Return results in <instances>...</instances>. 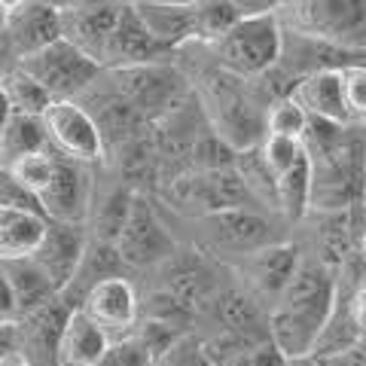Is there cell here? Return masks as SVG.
Returning <instances> with one entry per match:
<instances>
[{
    "mask_svg": "<svg viewBox=\"0 0 366 366\" xmlns=\"http://www.w3.org/2000/svg\"><path fill=\"white\" fill-rule=\"evenodd\" d=\"M196 16V43L214 46L226 31H232L242 19V9L235 0H189Z\"/></svg>",
    "mask_w": 366,
    "mask_h": 366,
    "instance_id": "28",
    "label": "cell"
},
{
    "mask_svg": "<svg viewBox=\"0 0 366 366\" xmlns=\"http://www.w3.org/2000/svg\"><path fill=\"white\" fill-rule=\"evenodd\" d=\"M49 232V217L43 211L0 208V259L34 257Z\"/></svg>",
    "mask_w": 366,
    "mask_h": 366,
    "instance_id": "23",
    "label": "cell"
},
{
    "mask_svg": "<svg viewBox=\"0 0 366 366\" xmlns=\"http://www.w3.org/2000/svg\"><path fill=\"white\" fill-rule=\"evenodd\" d=\"M113 79V89L141 113L144 119L171 117L180 110L187 98V79L171 61L162 64H144V67H122V71H107Z\"/></svg>",
    "mask_w": 366,
    "mask_h": 366,
    "instance_id": "5",
    "label": "cell"
},
{
    "mask_svg": "<svg viewBox=\"0 0 366 366\" xmlns=\"http://www.w3.org/2000/svg\"><path fill=\"white\" fill-rule=\"evenodd\" d=\"M141 317H153V320H162V324H171L187 333L189 327V317H192V308L180 300L174 290H153L141 300Z\"/></svg>",
    "mask_w": 366,
    "mask_h": 366,
    "instance_id": "31",
    "label": "cell"
},
{
    "mask_svg": "<svg viewBox=\"0 0 366 366\" xmlns=\"http://www.w3.org/2000/svg\"><path fill=\"white\" fill-rule=\"evenodd\" d=\"M333 308L324 305H274L269 312V333L290 360H308Z\"/></svg>",
    "mask_w": 366,
    "mask_h": 366,
    "instance_id": "13",
    "label": "cell"
},
{
    "mask_svg": "<svg viewBox=\"0 0 366 366\" xmlns=\"http://www.w3.org/2000/svg\"><path fill=\"white\" fill-rule=\"evenodd\" d=\"M79 308H83L110 339L129 336L137 327V320H141V300H137L132 281L125 278V274H110V278L98 281L95 287L83 296Z\"/></svg>",
    "mask_w": 366,
    "mask_h": 366,
    "instance_id": "12",
    "label": "cell"
},
{
    "mask_svg": "<svg viewBox=\"0 0 366 366\" xmlns=\"http://www.w3.org/2000/svg\"><path fill=\"white\" fill-rule=\"evenodd\" d=\"M110 336L92 320L83 308H74L59 339L55 366H98L107 354Z\"/></svg>",
    "mask_w": 366,
    "mask_h": 366,
    "instance_id": "21",
    "label": "cell"
},
{
    "mask_svg": "<svg viewBox=\"0 0 366 366\" xmlns=\"http://www.w3.org/2000/svg\"><path fill=\"white\" fill-rule=\"evenodd\" d=\"M312 192H315V165L312 153H305L287 174L278 177V211L290 220H300L312 208Z\"/></svg>",
    "mask_w": 366,
    "mask_h": 366,
    "instance_id": "26",
    "label": "cell"
},
{
    "mask_svg": "<svg viewBox=\"0 0 366 366\" xmlns=\"http://www.w3.org/2000/svg\"><path fill=\"white\" fill-rule=\"evenodd\" d=\"M214 308L223 330H235V333H266L269 330V315L259 308V300L247 287L217 290Z\"/></svg>",
    "mask_w": 366,
    "mask_h": 366,
    "instance_id": "25",
    "label": "cell"
},
{
    "mask_svg": "<svg viewBox=\"0 0 366 366\" xmlns=\"http://www.w3.org/2000/svg\"><path fill=\"white\" fill-rule=\"evenodd\" d=\"M300 250H296L290 242H274L269 247H259L254 254L242 257V272L244 287L257 296V300L274 305L278 296L287 287V281L293 278L296 266H300Z\"/></svg>",
    "mask_w": 366,
    "mask_h": 366,
    "instance_id": "14",
    "label": "cell"
},
{
    "mask_svg": "<svg viewBox=\"0 0 366 366\" xmlns=\"http://www.w3.org/2000/svg\"><path fill=\"white\" fill-rule=\"evenodd\" d=\"M40 208L55 223L86 226L92 208H95L92 165L55 150V177L49 183V189L40 196Z\"/></svg>",
    "mask_w": 366,
    "mask_h": 366,
    "instance_id": "6",
    "label": "cell"
},
{
    "mask_svg": "<svg viewBox=\"0 0 366 366\" xmlns=\"http://www.w3.org/2000/svg\"><path fill=\"white\" fill-rule=\"evenodd\" d=\"M110 4H134V0H61V9H83V6H110Z\"/></svg>",
    "mask_w": 366,
    "mask_h": 366,
    "instance_id": "38",
    "label": "cell"
},
{
    "mask_svg": "<svg viewBox=\"0 0 366 366\" xmlns=\"http://www.w3.org/2000/svg\"><path fill=\"white\" fill-rule=\"evenodd\" d=\"M86 247H89L86 226L49 220V232H46L43 244L34 257L40 259V266L52 274V281L59 284V290L64 293L76 278L79 262L86 257Z\"/></svg>",
    "mask_w": 366,
    "mask_h": 366,
    "instance_id": "18",
    "label": "cell"
},
{
    "mask_svg": "<svg viewBox=\"0 0 366 366\" xmlns=\"http://www.w3.org/2000/svg\"><path fill=\"white\" fill-rule=\"evenodd\" d=\"M342 83L351 122H366V64H348L342 71Z\"/></svg>",
    "mask_w": 366,
    "mask_h": 366,
    "instance_id": "34",
    "label": "cell"
},
{
    "mask_svg": "<svg viewBox=\"0 0 366 366\" xmlns=\"http://www.w3.org/2000/svg\"><path fill=\"white\" fill-rule=\"evenodd\" d=\"M278 16L284 28L366 52V0H284Z\"/></svg>",
    "mask_w": 366,
    "mask_h": 366,
    "instance_id": "3",
    "label": "cell"
},
{
    "mask_svg": "<svg viewBox=\"0 0 366 366\" xmlns=\"http://www.w3.org/2000/svg\"><path fill=\"white\" fill-rule=\"evenodd\" d=\"M129 4H110V6H83V9H61V28L64 37L79 46L86 55H92L104 67L107 43L117 31L119 19Z\"/></svg>",
    "mask_w": 366,
    "mask_h": 366,
    "instance_id": "17",
    "label": "cell"
},
{
    "mask_svg": "<svg viewBox=\"0 0 366 366\" xmlns=\"http://www.w3.org/2000/svg\"><path fill=\"white\" fill-rule=\"evenodd\" d=\"M4 101H6V110L43 117L52 104V95L28 71H21L19 64H13V67H6V74H4Z\"/></svg>",
    "mask_w": 366,
    "mask_h": 366,
    "instance_id": "27",
    "label": "cell"
},
{
    "mask_svg": "<svg viewBox=\"0 0 366 366\" xmlns=\"http://www.w3.org/2000/svg\"><path fill=\"white\" fill-rule=\"evenodd\" d=\"M19 187H25L31 196H43L49 189V183L55 177V150H40V153H28L16 159L13 165L4 168Z\"/></svg>",
    "mask_w": 366,
    "mask_h": 366,
    "instance_id": "29",
    "label": "cell"
},
{
    "mask_svg": "<svg viewBox=\"0 0 366 366\" xmlns=\"http://www.w3.org/2000/svg\"><path fill=\"white\" fill-rule=\"evenodd\" d=\"M0 281H4V312L0 320H21L25 315L59 300L61 290L52 274L40 266L37 257L0 259Z\"/></svg>",
    "mask_w": 366,
    "mask_h": 366,
    "instance_id": "10",
    "label": "cell"
},
{
    "mask_svg": "<svg viewBox=\"0 0 366 366\" xmlns=\"http://www.w3.org/2000/svg\"><path fill=\"white\" fill-rule=\"evenodd\" d=\"M204 351L214 366H290V357L274 345L272 333H235L220 330L204 339Z\"/></svg>",
    "mask_w": 366,
    "mask_h": 366,
    "instance_id": "16",
    "label": "cell"
},
{
    "mask_svg": "<svg viewBox=\"0 0 366 366\" xmlns=\"http://www.w3.org/2000/svg\"><path fill=\"white\" fill-rule=\"evenodd\" d=\"M61 37H64L61 9L52 4L28 0V4L13 9V13H4V40H6V52L13 59V64L46 49L49 43Z\"/></svg>",
    "mask_w": 366,
    "mask_h": 366,
    "instance_id": "11",
    "label": "cell"
},
{
    "mask_svg": "<svg viewBox=\"0 0 366 366\" xmlns=\"http://www.w3.org/2000/svg\"><path fill=\"white\" fill-rule=\"evenodd\" d=\"M214 61L238 76H262L281 61L284 49V21L278 13L242 16L232 31H226L214 46Z\"/></svg>",
    "mask_w": 366,
    "mask_h": 366,
    "instance_id": "2",
    "label": "cell"
},
{
    "mask_svg": "<svg viewBox=\"0 0 366 366\" xmlns=\"http://www.w3.org/2000/svg\"><path fill=\"white\" fill-rule=\"evenodd\" d=\"M242 16H262V13H278L284 0H235Z\"/></svg>",
    "mask_w": 366,
    "mask_h": 366,
    "instance_id": "37",
    "label": "cell"
},
{
    "mask_svg": "<svg viewBox=\"0 0 366 366\" xmlns=\"http://www.w3.org/2000/svg\"><path fill=\"white\" fill-rule=\"evenodd\" d=\"M196 226L202 229V242L211 250H223V254L235 257H247L259 247L281 242L274 235V223L254 208H229L208 217H196Z\"/></svg>",
    "mask_w": 366,
    "mask_h": 366,
    "instance_id": "8",
    "label": "cell"
},
{
    "mask_svg": "<svg viewBox=\"0 0 366 366\" xmlns=\"http://www.w3.org/2000/svg\"><path fill=\"white\" fill-rule=\"evenodd\" d=\"M98 366H156V357L141 339L129 333V336L110 339L107 354L101 357Z\"/></svg>",
    "mask_w": 366,
    "mask_h": 366,
    "instance_id": "33",
    "label": "cell"
},
{
    "mask_svg": "<svg viewBox=\"0 0 366 366\" xmlns=\"http://www.w3.org/2000/svg\"><path fill=\"white\" fill-rule=\"evenodd\" d=\"M40 150H52V141H49V132H46L43 117L6 110L4 129H0V159H4V168L13 165L21 156L40 153Z\"/></svg>",
    "mask_w": 366,
    "mask_h": 366,
    "instance_id": "24",
    "label": "cell"
},
{
    "mask_svg": "<svg viewBox=\"0 0 366 366\" xmlns=\"http://www.w3.org/2000/svg\"><path fill=\"white\" fill-rule=\"evenodd\" d=\"M46 132H49L52 150L64 156H74L79 162H104L107 144L101 134L98 119L92 117V110L83 101H52L49 110L43 113Z\"/></svg>",
    "mask_w": 366,
    "mask_h": 366,
    "instance_id": "7",
    "label": "cell"
},
{
    "mask_svg": "<svg viewBox=\"0 0 366 366\" xmlns=\"http://www.w3.org/2000/svg\"><path fill=\"white\" fill-rule=\"evenodd\" d=\"M4 4V13H13V9H19L21 4H28V0H0Z\"/></svg>",
    "mask_w": 366,
    "mask_h": 366,
    "instance_id": "41",
    "label": "cell"
},
{
    "mask_svg": "<svg viewBox=\"0 0 366 366\" xmlns=\"http://www.w3.org/2000/svg\"><path fill=\"white\" fill-rule=\"evenodd\" d=\"M134 9L147 25V31L168 49L180 52L183 46L196 43L192 4H180V0H134Z\"/></svg>",
    "mask_w": 366,
    "mask_h": 366,
    "instance_id": "20",
    "label": "cell"
},
{
    "mask_svg": "<svg viewBox=\"0 0 366 366\" xmlns=\"http://www.w3.org/2000/svg\"><path fill=\"white\" fill-rule=\"evenodd\" d=\"M19 67L37 79L52 95V101H83L98 86V79L104 76V67L67 37L21 59Z\"/></svg>",
    "mask_w": 366,
    "mask_h": 366,
    "instance_id": "4",
    "label": "cell"
},
{
    "mask_svg": "<svg viewBox=\"0 0 366 366\" xmlns=\"http://www.w3.org/2000/svg\"><path fill=\"white\" fill-rule=\"evenodd\" d=\"M357 315H360V327H363V336H366V287L357 290Z\"/></svg>",
    "mask_w": 366,
    "mask_h": 366,
    "instance_id": "40",
    "label": "cell"
},
{
    "mask_svg": "<svg viewBox=\"0 0 366 366\" xmlns=\"http://www.w3.org/2000/svg\"><path fill=\"white\" fill-rule=\"evenodd\" d=\"M117 250L125 266L147 269L156 262H168L174 257V238H171L168 226L159 220V214L144 196L134 192L129 220H125L122 232L117 238Z\"/></svg>",
    "mask_w": 366,
    "mask_h": 366,
    "instance_id": "9",
    "label": "cell"
},
{
    "mask_svg": "<svg viewBox=\"0 0 366 366\" xmlns=\"http://www.w3.org/2000/svg\"><path fill=\"white\" fill-rule=\"evenodd\" d=\"M360 254H363V259H366V229H363V235H360Z\"/></svg>",
    "mask_w": 366,
    "mask_h": 366,
    "instance_id": "42",
    "label": "cell"
},
{
    "mask_svg": "<svg viewBox=\"0 0 366 366\" xmlns=\"http://www.w3.org/2000/svg\"><path fill=\"white\" fill-rule=\"evenodd\" d=\"M308 153L305 141H293V137H278V134H266L259 144V156L262 162H266L269 174L274 177V183H278V177H284L287 171L300 162V159Z\"/></svg>",
    "mask_w": 366,
    "mask_h": 366,
    "instance_id": "32",
    "label": "cell"
},
{
    "mask_svg": "<svg viewBox=\"0 0 366 366\" xmlns=\"http://www.w3.org/2000/svg\"><path fill=\"white\" fill-rule=\"evenodd\" d=\"M156 366H214V363L208 357V351H204V342H196L187 333L159 357Z\"/></svg>",
    "mask_w": 366,
    "mask_h": 366,
    "instance_id": "35",
    "label": "cell"
},
{
    "mask_svg": "<svg viewBox=\"0 0 366 366\" xmlns=\"http://www.w3.org/2000/svg\"><path fill=\"white\" fill-rule=\"evenodd\" d=\"M0 208H19V211H43L40 208V199L31 196L25 187H19L4 171V192H0Z\"/></svg>",
    "mask_w": 366,
    "mask_h": 366,
    "instance_id": "36",
    "label": "cell"
},
{
    "mask_svg": "<svg viewBox=\"0 0 366 366\" xmlns=\"http://www.w3.org/2000/svg\"><path fill=\"white\" fill-rule=\"evenodd\" d=\"M0 366H34V363L25 351H6L4 357H0Z\"/></svg>",
    "mask_w": 366,
    "mask_h": 366,
    "instance_id": "39",
    "label": "cell"
},
{
    "mask_svg": "<svg viewBox=\"0 0 366 366\" xmlns=\"http://www.w3.org/2000/svg\"><path fill=\"white\" fill-rule=\"evenodd\" d=\"M254 79L238 76L214 61V71L199 83V104L214 134L235 153L254 150L269 134L266 117L269 101L259 86H250Z\"/></svg>",
    "mask_w": 366,
    "mask_h": 366,
    "instance_id": "1",
    "label": "cell"
},
{
    "mask_svg": "<svg viewBox=\"0 0 366 366\" xmlns=\"http://www.w3.org/2000/svg\"><path fill=\"white\" fill-rule=\"evenodd\" d=\"M180 4H189V0H180Z\"/></svg>",
    "mask_w": 366,
    "mask_h": 366,
    "instance_id": "43",
    "label": "cell"
},
{
    "mask_svg": "<svg viewBox=\"0 0 366 366\" xmlns=\"http://www.w3.org/2000/svg\"><path fill=\"white\" fill-rule=\"evenodd\" d=\"M345 71V67H342ZM342 71L330 67V71H317L302 76L293 89V98L308 110L312 119H324L333 125H348L351 113L345 104V83H342Z\"/></svg>",
    "mask_w": 366,
    "mask_h": 366,
    "instance_id": "19",
    "label": "cell"
},
{
    "mask_svg": "<svg viewBox=\"0 0 366 366\" xmlns=\"http://www.w3.org/2000/svg\"><path fill=\"white\" fill-rule=\"evenodd\" d=\"M266 129H269V134L293 137V141H305L308 129H312V117H308V110L290 95V98L274 101V104L269 107Z\"/></svg>",
    "mask_w": 366,
    "mask_h": 366,
    "instance_id": "30",
    "label": "cell"
},
{
    "mask_svg": "<svg viewBox=\"0 0 366 366\" xmlns=\"http://www.w3.org/2000/svg\"><path fill=\"white\" fill-rule=\"evenodd\" d=\"M360 336H363V327H360V315H357V293H348L345 284L339 281L333 312L327 317L324 333H320L312 357L315 360H333L339 354H348V351L357 348Z\"/></svg>",
    "mask_w": 366,
    "mask_h": 366,
    "instance_id": "22",
    "label": "cell"
},
{
    "mask_svg": "<svg viewBox=\"0 0 366 366\" xmlns=\"http://www.w3.org/2000/svg\"><path fill=\"white\" fill-rule=\"evenodd\" d=\"M171 55H177L174 49L162 46L147 25L137 16L134 4L125 6V13L119 19L117 31L107 43V55H104V71H122V67H144V64H162L171 61Z\"/></svg>",
    "mask_w": 366,
    "mask_h": 366,
    "instance_id": "15",
    "label": "cell"
}]
</instances>
